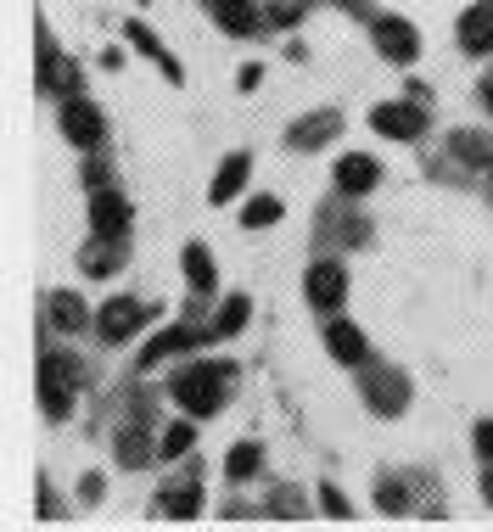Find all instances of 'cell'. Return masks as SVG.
<instances>
[{
    "mask_svg": "<svg viewBox=\"0 0 493 532\" xmlns=\"http://www.w3.org/2000/svg\"><path fill=\"white\" fill-rule=\"evenodd\" d=\"M202 342H213L208 331H191V325H174V331H163L157 342H146L141 348V364L152 370V364H163L169 353H180V348H202Z\"/></svg>",
    "mask_w": 493,
    "mask_h": 532,
    "instance_id": "obj_12",
    "label": "cell"
},
{
    "mask_svg": "<svg viewBox=\"0 0 493 532\" xmlns=\"http://www.w3.org/2000/svg\"><path fill=\"white\" fill-rule=\"evenodd\" d=\"M370 129H376V135H387V140H415L426 129V112L409 107V101H393V107L370 112Z\"/></svg>",
    "mask_w": 493,
    "mask_h": 532,
    "instance_id": "obj_7",
    "label": "cell"
},
{
    "mask_svg": "<svg viewBox=\"0 0 493 532\" xmlns=\"http://www.w3.org/2000/svg\"><path fill=\"white\" fill-rule=\"evenodd\" d=\"M247 308H253L247 297H230V303L219 308V314H213V325H208V336H213V342H219V336H236L241 325H247Z\"/></svg>",
    "mask_w": 493,
    "mask_h": 532,
    "instance_id": "obj_19",
    "label": "cell"
},
{
    "mask_svg": "<svg viewBox=\"0 0 493 532\" xmlns=\"http://www.w3.org/2000/svg\"><path fill=\"white\" fill-rule=\"evenodd\" d=\"M303 6H309V0H269V23H275V28H292L297 17H303Z\"/></svg>",
    "mask_w": 493,
    "mask_h": 532,
    "instance_id": "obj_26",
    "label": "cell"
},
{
    "mask_svg": "<svg viewBox=\"0 0 493 532\" xmlns=\"http://www.w3.org/2000/svg\"><path fill=\"white\" fill-rule=\"evenodd\" d=\"M258 465H264V448H258V443H236V448H230V460H225V476H230V482H247Z\"/></svg>",
    "mask_w": 493,
    "mask_h": 532,
    "instance_id": "obj_20",
    "label": "cell"
},
{
    "mask_svg": "<svg viewBox=\"0 0 493 532\" xmlns=\"http://www.w3.org/2000/svg\"><path fill=\"white\" fill-rule=\"evenodd\" d=\"M376 504H381V510H404V488H398V482H381Z\"/></svg>",
    "mask_w": 493,
    "mask_h": 532,
    "instance_id": "obj_29",
    "label": "cell"
},
{
    "mask_svg": "<svg viewBox=\"0 0 493 532\" xmlns=\"http://www.w3.org/2000/svg\"><path fill=\"white\" fill-rule=\"evenodd\" d=\"M460 45L471 56H488L493 51V0H482V6H471V12L460 17Z\"/></svg>",
    "mask_w": 493,
    "mask_h": 532,
    "instance_id": "obj_10",
    "label": "cell"
},
{
    "mask_svg": "<svg viewBox=\"0 0 493 532\" xmlns=\"http://www.w3.org/2000/svg\"><path fill=\"white\" fill-rule=\"evenodd\" d=\"M337 129H342V112H314V118H303V124L286 129V140H292L297 152H314V146H325Z\"/></svg>",
    "mask_w": 493,
    "mask_h": 532,
    "instance_id": "obj_14",
    "label": "cell"
},
{
    "mask_svg": "<svg viewBox=\"0 0 493 532\" xmlns=\"http://www.w3.org/2000/svg\"><path fill=\"white\" fill-rule=\"evenodd\" d=\"M62 135L79 146V152H96L101 140H107V118H101L90 101H79V96H68V107H62Z\"/></svg>",
    "mask_w": 493,
    "mask_h": 532,
    "instance_id": "obj_4",
    "label": "cell"
},
{
    "mask_svg": "<svg viewBox=\"0 0 493 532\" xmlns=\"http://www.w3.org/2000/svg\"><path fill=\"white\" fill-rule=\"evenodd\" d=\"M230 376H236L230 364H191V370H180V376L169 381V392L191 409V415H213V409L225 404V381Z\"/></svg>",
    "mask_w": 493,
    "mask_h": 532,
    "instance_id": "obj_1",
    "label": "cell"
},
{
    "mask_svg": "<svg viewBox=\"0 0 493 532\" xmlns=\"http://www.w3.org/2000/svg\"><path fill=\"white\" fill-rule=\"evenodd\" d=\"M51 320H57V331H79V325L90 320L85 303H79V292H57V297H51Z\"/></svg>",
    "mask_w": 493,
    "mask_h": 532,
    "instance_id": "obj_18",
    "label": "cell"
},
{
    "mask_svg": "<svg viewBox=\"0 0 493 532\" xmlns=\"http://www.w3.org/2000/svg\"><path fill=\"white\" fill-rule=\"evenodd\" d=\"M320 504H325V516H331V521H348L353 516V504L342 499L337 488H320Z\"/></svg>",
    "mask_w": 493,
    "mask_h": 532,
    "instance_id": "obj_28",
    "label": "cell"
},
{
    "mask_svg": "<svg viewBox=\"0 0 493 532\" xmlns=\"http://www.w3.org/2000/svg\"><path fill=\"white\" fill-rule=\"evenodd\" d=\"M146 320H152V308L146 303H135V297H113V303L96 314V331H101V342H129Z\"/></svg>",
    "mask_w": 493,
    "mask_h": 532,
    "instance_id": "obj_3",
    "label": "cell"
},
{
    "mask_svg": "<svg viewBox=\"0 0 493 532\" xmlns=\"http://www.w3.org/2000/svg\"><path fill=\"white\" fill-rule=\"evenodd\" d=\"M376 45L393 56V62H415V51H421V40H415V28H409L404 17H381V23H376Z\"/></svg>",
    "mask_w": 493,
    "mask_h": 532,
    "instance_id": "obj_11",
    "label": "cell"
},
{
    "mask_svg": "<svg viewBox=\"0 0 493 532\" xmlns=\"http://www.w3.org/2000/svg\"><path fill=\"white\" fill-rule=\"evenodd\" d=\"M477 454L493 465V420H482V426H477Z\"/></svg>",
    "mask_w": 493,
    "mask_h": 532,
    "instance_id": "obj_30",
    "label": "cell"
},
{
    "mask_svg": "<svg viewBox=\"0 0 493 532\" xmlns=\"http://www.w3.org/2000/svg\"><path fill=\"white\" fill-rule=\"evenodd\" d=\"M124 34H129V45H141V51L152 56V62H163V73H169V79L180 84V68H174V56L163 51V45H157L152 34H146V23H124Z\"/></svg>",
    "mask_w": 493,
    "mask_h": 532,
    "instance_id": "obj_21",
    "label": "cell"
},
{
    "mask_svg": "<svg viewBox=\"0 0 493 532\" xmlns=\"http://www.w3.org/2000/svg\"><path fill=\"white\" fill-rule=\"evenodd\" d=\"M73 387H79V364L62 359V353H45L40 359V409L51 420L73 415Z\"/></svg>",
    "mask_w": 493,
    "mask_h": 532,
    "instance_id": "obj_2",
    "label": "cell"
},
{
    "mask_svg": "<svg viewBox=\"0 0 493 532\" xmlns=\"http://www.w3.org/2000/svg\"><path fill=\"white\" fill-rule=\"evenodd\" d=\"M197 488H191V482H185V488H169V493H163V516H169V521H191V516H197Z\"/></svg>",
    "mask_w": 493,
    "mask_h": 532,
    "instance_id": "obj_23",
    "label": "cell"
},
{
    "mask_svg": "<svg viewBox=\"0 0 493 532\" xmlns=\"http://www.w3.org/2000/svg\"><path fill=\"white\" fill-rule=\"evenodd\" d=\"M275 219H281V202H275V196H253V202L241 208V224H247V230H264V224H275Z\"/></svg>",
    "mask_w": 493,
    "mask_h": 532,
    "instance_id": "obj_24",
    "label": "cell"
},
{
    "mask_svg": "<svg viewBox=\"0 0 493 532\" xmlns=\"http://www.w3.org/2000/svg\"><path fill=\"white\" fill-rule=\"evenodd\" d=\"M191 443H197V426H169V432L157 437V460H180V454H191Z\"/></svg>",
    "mask_w": 493,
    "mask_h": 532,
    "instance_id": "obj_22",
    "label": "cell"
},
{
    "mask_svg": "<svg viewBox=\"0 0 493 532\" xmlns=\"http://www.w3.org/2000/svg\"><path fill=\"white\" fill-rule=\"evenodd\" d=\"M213 17H219L225 34L247 40V34H258V28L269 23V6H258V0H213Z\"/></svg>",
    "mask_w": 493,
    "mask_h": 532,
    "instance_id": "obj_8",
    "label": "cell"
},
{
    "mask_svg": "<svg viewBox=\"0 0 493 532\" xmlns=\"http://www.w3.org/2000/svg\"><path fill=\"white\" fill-rule=\"evenodd\" d=\"M303 292H309L314 308H342V297H348V269H342L337 258H325V264H314L309 275H303Z\"/></svg>",
    "mask_w": 493,
    "mask_h": 532,
    "instance_id": "obj_5",
    "label": "cell"
},
{
    "mask_svg": "<svg viewBox=\"0 0 493 532\" xmlns=\"http://www.w3.org/2000/svg\"><path fill=\"white\" fill-rule=\"evenodd\" d=\"M488 499H493V471H488Z\"/></svg>",
    "mask_w": 493,
    "mask_h": 532,
    "instance_id": "obj_32",
    "label": "cell"
},
{
    "mask_svg": "<svg viewBox=\"0 0 493 532\" xmlns=\"http://www.w3.org/2000/svg\"><path fill=\"white\" fill-rule=\"evenodd\" d=\"M376 180H381V163L376 157H365V152H348L337 163V185L348 196H365V191H376Z\"/></svg>",
    "mask_w": 493,
    "mask_h": 532,
    "instance_id": "obj_9",
    "label": "cell"
},
{
    "mask_svg": "<svg viewBox=\"0 0 493 532\" xmlns=\"http://www.w3.org/2000/svg\"><path fill=\"white\" fill-rule=\"evenodd\" d=\"M79 264H85V275L101 280V275H113V269L124 264V247H118L113 236H96V241L85 247V258H79Z\"/></svg>",
    "mask_w": 493,
    "mask_h": 532,
    "instance_id": "obj_15",
    "label": "cell"
},
{
    "mask_svg": "<svg viewBox=\"0 0 493 532\" xmlns=\"http://www.w3.org/2000/svg\"><path fill=\"white\" fill-rule=\"evenodd\" d=\"M454 152H465V163H488V140L460 129V135H454Z\"/></svg>",
    "mask_w": 493,
    "mask_h": 532,
    "instance_id": "obj_27",
    "label": "cell"
},
{
    "mask_svg": "<svg viewBox=\"0 0 493 532\" xmlns=\"http://www.w3.org/2000/svg\"><path fill=\"white\" fill-rule=\"evenodd\" d=\"M325 353L337 364H365V336H359V325H348V320H331L325 325Z\"/></svg>",
    "mask_w": 493,
    "mask_h": 532,
    "instance_id": "obj_13",
    "label": "cell"
},
{
    "mask_svg": "<svg viewBox=\"0 0 493 532\" xmlns=\"http://www.w3.org/2000/svg\"><path fill=\"white\" fill-rule=\"evenodd\" d=\"M185 280H191V292H202V297H208L213 280H219V269H213V258H208V247H202V241H191V247H185Z\"/></svg>",
    "mask_w": 493,
    "mask_h": 532,
    "instance_id": "obj_16",
    "label": "cell"
},
{
    "mask_svg": "<svg viewBox=\"0 0 493 532\" xmlns=\"http://www.w3.org/2000/svg\"><path fill=\"white\" fill-rule=\"evenodd\" d=\"M241 185H247V157L230 152V157H225V168L213 174V191H208V196H213V202H236Z\"/></svg>",
    "mask_w": 493,
    "mask_h": 532,
    "instance_id": "obj_17",
    "label": "cell"
},
{
    "mask_svg": "<svg viewBox=\"0 0 493 532\" xmlns=\"http://www.w3.org/2000/svg\"><path fill=\"white\" fill-rule=\"evenodd\" d=\"M482 96H488V107H493V79H488V84H482Z\"/></svg>",
    "mask_w": 493,
    "mask_h": 532,
    "instance_id": "obj_31",
    "label": "cell"
},
{
    "mask_svg": "<svg viewBox=\"0 0 493 532\" xmlns=\"http://www.w3.org/2000/svg\"><path fill=\"white\" fill-rule=\"evenodd\" d=\"M146 454H152V443H146V426H124V437H118V460H124V465H141Z\"/></svg>",
    "mask_w": 493,
    "mask_h": 532,
    "instance_id": "obj_25",
    "label": "cell"
},
{
    "mask_svg": "<svg viewBox=\"0 0 493 532\" xmlns=\"http://www.w3.org/2000/svg\"><path fill=\"white\" fill-rule=\"evenodd\" d=\"M90 230H96V236H113V241L129 230V202L113 185H96V196H90Z\"/></svg>",
    "mask_w": 493,
    "mask_h": 532,
    "instance_id": "obj_6",
    "label": "cell"
}]
</instances>
